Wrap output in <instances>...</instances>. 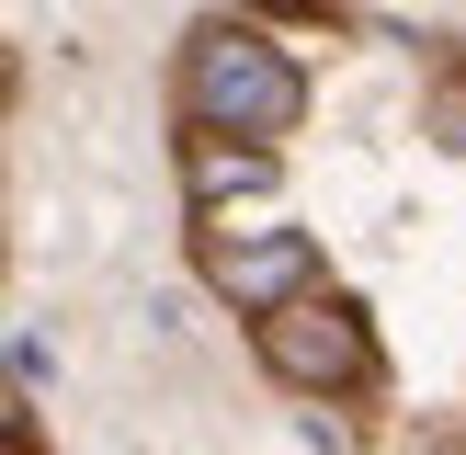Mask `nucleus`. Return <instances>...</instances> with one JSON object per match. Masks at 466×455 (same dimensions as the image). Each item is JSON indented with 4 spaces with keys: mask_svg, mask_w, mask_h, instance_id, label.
<instances>
[{
    "mask_svg": "<svg viewBox=\"0 0 466 455\" xmlns=\"http://www.w3.org/2000/svg\"><path fill=\"white\" fill-rule=\"evenodd\" d=\"M182 103H194V126H217V136H296L308 80H296V57L262 46L250 23H217V35L194 46V68H182Z\"/></svg>",
    "mask_w": 466,
    "mask_h": 455,
    "instance_id": "1",
    "label": "nucleus"
},
{
    "mask_svg": "<svg viewBox=\"0 0 466 455\" xmlns=\"http://www.w3.org/2000/svg\"><path fill=\"white\" fill-rule=\"evenodd\" d=\"M262 364L285 387H364L376 376V341H364V318L341 308V296L330 308H319V296H285V308L262 318Z\"/></svg>",
    "mask_w": 466,
    "mask_h": 455,
    "instance_id": "2",
    "label": "nucleus"
},
{
    "mask_svg": "<svg viewBox=\"0 0 466 455\" xmlns=\"http://www.w3.org/2000/svg\"><path fill=\"white\" fill-rule=\"evenodd\" d=\"M308 273H319L308 228H250V239H205V285H217L228 308H250V318H273L285 296H308Z\"/></svg>",
    "mask_w": 466,
    "mask_h": 455,
    "instance_id": "3",
    "label": "nucleus"
},
{
    "mask_svg": "<svg viewBox=\"0 0 466 455\" xmlns=\"http://www.w3.org/2000/svg\"><path fill=\"white\" fill-rule=\"evenodd\" d=\"M182 182H194V205H228V194H262L273 182V148H228L217 126L182 148Z\"/></svg>",
    "mask_w": 466,
    "mask_h": 455,
    "instance_id": "4",
    "label": "nucleus"
}]
</instances>
